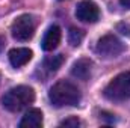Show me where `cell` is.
<instances>
[{"instance_id":"obj_1","label":"cell","mask_w":130,"mask_h":128,"mask_svg":"<svg viewBox=\"0 0 130 128\" xmlns=\"http://www.w3.org/2000/svg\"><path fill=\"white\" fill-rule=\"evenodd\" d=\"M50 102L55 107H68V105H77L80 102V91L77 89L76 84L71 81L61 80L55 83L50 88L48 92Z\"/></svg>"},{"instance_id":"obj_5","label":"cell","mask_w":130,"mask_h":128,"mask_svg":"<svg viewBox=\"0 0 130 128\" xmlns=\"http://www.w3.org/2000/svg\"><path fill=\"white\" fill-rule=\"evenodd\" d=\"M126 50L124 44L113 35H104L98 39L97 47H95V51L97 54H100L101 57L104 59H112V57H117L120 56L123 51Z\"/></svg>"},{"instance_id":"obj_15","label":"cell","mask_w":130,"mask_h":128,"mask_svg":"<svg viewBox=\"0 0 130 128\" xmlns=\"http://www.w3.org/2000/svg\"><path fill=\"white\" fill-rule=\"evenodd\" d=\"M120 5L126 9H130V0H120Z\"/></svg>"},{"instance_id":"obj_6","label":"cell","mask_w":130,"mask_h":128,"mask_svg":"<svg viewBox=\"0 0 130 128\" xmlns=\"http://www.w3.org/2000/svg\"><path fill=\"white\" fill-rule=\"evenodd\" d=\"M76 17L83 23H95L100 18V9L94 2L82 0L76 8Z\"/></svg>"},{"instance_id":"obj_16","label":"cell","mask_w":130,"mask_h":128,"mask_svg":"<svg viewBox=\"0 0 130 128\" xmlns=\"http://www.w3.org/2000/svg\"><path fill=\"white\" fill-rule=\"evenodd\" d=\"M2 47H3V39L0 38V50H2Z\"/></svg>"},{"instance_id":"obj_11","label":"cell","mask_w":130,"mask_h":128,"mask_svg":"<svg viewBox=\"0 0 130 128\" xmlns=\"http://www.w3.org/2000/svg\"><path fill=\"white\" fill-rule=\"evenodd\" d=\"M64 63V56L62 54H56V56H48L44 62H42V69H45L48 74L56 72Z\"/></svg>"},{"instance_id":"obj_2","label":"cell","mask_w":130,"mask_h":128,"mask_svg":"<svg viewBox=\"0 0 130 128\" xmlns=\"http://www.w3.org/2000/svg\"><path fill=\"white\" fill-rule=\"evenodd\" d=\"M35 101V91L30 86H17L9 89L3 98H2V104L8 112L17 113L23 109H26L27 105H30Z\"/></svg>"},{"instance_id":"obj_14","label":"cell","mask_w":130,"mask_h":128,"mask_svg":"<svg viewBox=\"0 0 130 128\" xmlns=\"http://www.w3.org/2000/svg\"><path fill=\"white\" fill-rule=\"evenodd\" d=\"M117 30L121 33V35L130 36V24L129 23H120V24L117 26Z\"/></svg>"},{"instance_id":"obj_4","label":"cell","mask_w":130,"mask_h":128,"mask_svg":"<svg viewBox=\"0 0 130 128\" xmlns=\"http://www.w3.org/2000/svg\"><path fill=\"white\" fill-rule=\"evenodd\" d=\"M35 18L29 14H24V15H20L14 23H12V27H11V33H12V38L20 41V42H24V41H29L32 39L33 33H35Z\"/></svg>"},{"instance_id":"obj_10","label":"cell","mask_w":130,"mask_h":128,"mask_svg":"<svg viewBox=\"0 0 130 128\" xmlns=\"http://www.w3.org/2000/svg\"><path fill=\"white\" fill-rule=\"evenodd\" d=\"M42 125V112L39 109H30L20 121V128H39Z\"/></svg>"},{"instance_id":"obj_13","label":"cell","mask_w":130,"mask_h":128,"mask_svg":"<svg viewBox=\"0 0 130 128\" xmlns=\"http://www.w3.org/2000/svg\"><path fill=\"white\" fill-rule=\"evenodd\" d=\"M82 125V122L76 118V116H71V118H68V119H65L61 122V127H70V128H77Z\"/></svg>"},{"instance_id":"obj_9","label":"cell","mask_w":130,"mask_h":128,"mask_svg":"<svg viewBox=\"0 0 130 128\" xmlns=\"http://www.w3.org/2000/svg\"><path fill=\"white\" fill-rule=\"evenodd\" d=\"M61 36H62V33H61L59 26H50L42 38V50L53 51L55 48H58V45L61 42Z\"/></svg>"},{"instance_id":"obj_12","label":"cell","mask_w":130,"mask_h":128,"mask_svg":"<svg viewBox=\"0 0 130 128\" xmlns=\"http://www.w3.org/2000/svg\"><path fill=\"white\" fill-rule=\"evenodd\" d=\"M85 38V32L77 29V27H71L70 32H68V42L71 44V47H79L82 44Z\"/></svg>"},{"instance_id":"obj_3","label":"cell","mask_w":130,"mask_h":128,"mask_svg":"<svg viewBox=\"0 0 130 128\" xmlns=\"http://www.w3.org/2000/svg\"><path fill=\"white\" fill-rule=\"evenodd\" d=\"M109 101H126L130 98V71L113 77L103 91Z\"/></svg>"},{"instance_id":"obj_8","label":"cell","mask_w":130,"mask_h":128,"mask_svg":"<svg viewBox=\"0 0 130 128\" xmlns=\"http://www.w3.org/2000/svg\"><path fill=\"white\" fill-rule=\"evenodd\" d=\"M33 53L32 50L29 48H24V47H20V48H12L8 54L9 57V62L14 68H21L26 63H29V60L32 59Z\"/></svg>"},{"instance_id":"obj_7","label":"cell","mask_w":130,"mask_h":128,"mask_svg":"<svg viewBox=\"0 0 130 128\" xmlns=\"http://www.w3.org/2000/svg\"><path fill=\"white\" fill-rule=\"evenodd\" d=\"M91 71H92V60L88 57L77 59L71 66V75L79 80H88L91 77Z\"/></svg>"}]
</instances>
